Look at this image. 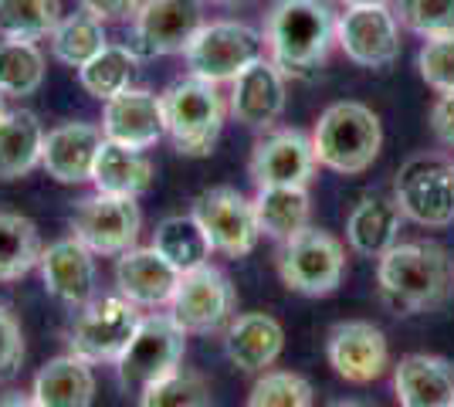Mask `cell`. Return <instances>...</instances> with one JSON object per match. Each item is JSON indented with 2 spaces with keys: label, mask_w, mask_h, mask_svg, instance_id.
<instances>
[{
  "label": "cell",
  "mask_w": 454,
  "mask_h": 407,
  "mask_svg": "<svg viewBox=\"0 0 454 407\" xmlns=\"http://www.w3.org/2000/svg\"><path fill=\"white\" fill-rule=\"evenodd\" d=\"M180 286V271L156 248H129L115 258V289L139 309H167Z\"/></svg>",
  "instance_id": "20"
},
{
  "label": "cell",
  "mask_w": 454,
  "mask_h": 407,
  "mask_svg": "<svg viewBox=\"0 0 454 407\" xmlns=\"http://www.w3.org/2000/svg\"><path fill=\"white\" fill-rule=\"evenodd\" d=\"M38 224L24 214L0 211V282H18L41 262Z\"/></svg>",
  "instance_id": "30"
},
{
  "label": "cell",
  "mask_w": 454,
  "mask_h": 407,
  "mask_svg": "<svg viewBox=\"0 0 454 407\" xmlns=\"http://www.w3.org/2000/svg\"><path fill=\"white\" fill-rule=\"evenodd\" d=\"M400 407H454V364L431 353H407L394 367Z\"/></svg>",
  "instance_id": "23"
},
{
  "label": "cell",
  "mask_w": 454,
  "mask_h": 407,
  "mask_svg": "<svg viewBox=\"0 0 454 407\" xmlns=\"http://www.w3.org/2000/svg\"><path fill=\"white\" fill-rule=\"evenodd\" d=\"M333 407H373V404H366V401H340V404Z\"/></svg>",
  "instance_id": "45"
},
{
  "label": "cell",
  "mask_w": 454,
  "mask_h": 407,
  "mask_svg": "<svg viewBox=\"0 0 454 407\" xmlns=\"http://www.w3.org/2000/svg\"><path fill=\"white\" fill-rule=\"evenodd\" d=\"M417 72L437 96H454V31L424 38L417 51Z\"/></svg>",
  "instance_id": "38"
},
{
  "label": "cell",
  "mask_w": 454,
  "mask_h": 407,
  "mask_svg": "<svg viewBox=\"0 0 454 407\" xmlns=\"http://www.w3.org/2000/svg\"><path fill=\"white\" fill-rule=\"evenodd\" d=\"M285 349L282 323L268 312H241L224 326V353L227 360L245 373H262L275 367Z\"/></svg>",
  "instance_id": "22"
},
{
  "label": "cell",
  "mask_w": 454,
  "mask_h": 407,
  "mask_svg": "<svg viewBox=\"0 0 454 407\" xmlns=\"http://www.w3.org/2000/svg\"><path fill=\"white\" fill-rule=\"evenodd\" d=\"M139 59L133 55L129 44H106L95 59H89L78 68L82 89L98 102H109L113 96L133 89V75Z\"/></svg>",
  "instance_id": "31"
},
{
  "label": "cell",
  "mask_w": 454,
  "mask_h": 407,
  "mask_svg": "<svg viewBox=\"0 0 454 407\" xmlns=\"http://www.w3.org/2000/svg\"><path fill=\"white\" fill-rule=\"evenodd\" d=\"M390 11L400 20V27L414 31L420 38L454 31V0H394Z\"/></svg>",
  "instance_id": "37"
},
{
  "label": "cell",
  "mask_w": 454,
  "mask_h": 407,
  "mask_svg": "<svg viewBox=\"0 0 454 407\" xmlns=\"http://www.w3.org/2000/svg\"><path fill=\"white\" fill-rule=\"evenodd\" d=\"M383 146L380 116L363 102H333L312 129V150L319 167L342 176H356L373 167Z\"/></svg>",
  "instance_id": "3"
},
{
  "label": "cell",
  "mask_w": 454,
  "mask_h": 407,
  "mask_svg": "<svg viewBox=\"0 0 454 407\" xmlns=\"http://www.w3.org/2000/svg\"><path fill=\"white\" fill-rule=\"evenodd\" d=\"M4 98H7V96H4V92H0V116H4V113H7V109H4Z\"/></svg>",
  "instance_id": "46"
},
{
  "label": "cell",
  "mask_w": 454,
  "mask_h": 407,
  "mask_svg": "<svg viewBox=\"0 0 454 407\" xmlns=\"http://www.w3.org/2000/svg\"><path fill=\"white\" fill-rule=\"evenodd\" d=\"M173 319L184 326V333H217L238 316V292L231 286L224 271L217 265H200V269L180 275V286L173 292L170 306Z\"/></svg>",
  "instance_id": "12"
},
{
  "label": "cell",
  "mask_w": 454,
  "mask_h": 407,
  "mask_svg": "<svg viewBox=\"0 0 454 407\" xmlns=\"http://www.w3.org/2000/svg\"><path fill=\"white\" fill-rule=\"evenodd\" d=\"M254 217L262 234L275 241H288L305 228H312V200L305 187H258L254 194Z\"/></svg>",
  "instance_id": "28"
},
{
  "label": "cell",
  "mask_w": 454,
  "mask_h": 407,
  "mask_svg": "<svg viewBox=\"0 0 454 407\" xmlns=\"http://www.w3.org/2000/svg\"><path fill=\"white\" fill-rule=\"evenodd\" d=\"M143 323V312L126 295H102L78 309L68 347L75 356L89 364H119V356L133 343L136 330Z\"/></svg>",
  "instance_id": "7"
},
{
  "label": "cell",
  "mask_w": 454,
  "mask_h": 407,
  "mask_svg": "<svg viewBox=\"0 0 454 407\" xmlns=\"http://www.w3.org/2000/svg\"><path fill=\"white\" fill-rule=\"evenodd\" d=\"M394 200L403 221L420 228L454 224V160L444 153L411 156L394 180Z\"/></svg>",
  "instance_id": "5"
},
{
  "label": "cell",
  "mask_w": 454,
  "mask_h": 407,
  "mask_svg": "<svg viewBox=\"0 0 454 407\" xmlns=\"http://www.w3.org/2000/svg\"><path fill=\"white\" fill-rule=\"evenodd\" d=\"M0 407H41L31 394H20V390H11V394H0Z\"/></svg>",
  "instance_id": "42"
},
{
  "label": "cell",
  "mask_w": 454,
  "mask_h": 407,
  "mask_svg": "<svg viewBox=\"0 0 454 407\" xmlns=\"http://www.w3.org/2000/svg\"><path fill=\"white\" fill-rule=\"evenodd\" d=\"M204 27L200 0H143L129 20V48L139 61L184 55Z\"/></svg>",
  "instance_id": "10"
},
{
  "label": "cell",
  "mask_w": 454,
  "mask_h": 407,
  "mask_svg": "<svg viewBox=\"0 0 454 407\" xmlns=\"http://www.w3.org/2000/svg\"><path fill=\"white\" fill-rule=\"evenodd\" d=\"M400 224L403 214L394 197H363L346 217V245L363 258H380L400 241Z\"/></svg>",
  "instance_id": "25"
},
{
  "label": "cell",
  "mask_w": 454,
  "mask_h": 407,
  "mask_svg": "<svg viewBox=\"0 0 454 407\" xmlns=\"http://www.w3.org/2000/svg\"><path fill=\"white\" fill-rule=\"evenodd\" d=\"M20 364H24V333L14 312L0 306V380L18 377Z\"/></svg>",
  "instance_id": "39"
},
{
  "label": "cell",
  "mask_w": 454,
  "mask_h": 407,
  "mask_svg": "<svg viewBox=\"0 0 454 407\" xmlns=\"http://www.w3.org/2000/svg\"><path fill=\"white\" fill-rule=\"evenodd\" d=\"M51 41V55L68 68H82L89 59H95L109 38H106V24L98 18H92L89 11H78V14H65L58 20V27L48 35Z\"/></svg>",
  "instance_id": "32"
},
{
  "label": "cell",
  "mask_w": 454,
  "mask_h": 407,
  "mask_svg": "<svg viewBox=\"0 0 454 407\" xmlns=\"http://www.w3.org/2000/svg\"><path fill=\"white\" fill-rule=\"evenodd\" d=\"M285 98V72L268 55H262L231 82L227 113L247 129H271L282 119Z\"/></svg>",
  "instance_id": "17"
},
{
  "label": "cell",
  "mask_w": 454,
  "mask_h": 407,
  "mask_svg": "<svg viewBox=\"0 0 454 407\" xmlns=\"http://www.w3.org/2000/svg\"><path fill=\"white\" fill-rule=\"evenodd\" d=\"M247 407H316V390L295 370H262L247 390Z\"/></svg>",
  "instance_id": "36"
},
{
  "label": "cell",
  "mask_w": 454,
  "mask_h": 407,
  "mask_svg": "<svg viewBox=\"0 0 454 407\" xmlns=\"http://www.w3.org/2000/svg\"><path fill=\"white\" fill-rule=\"evenodd\" d=\"M61 18V0H0V38L41 41Z\"/></svg>",
  "instance_id": "34"
},
{
  "label": "cell",
  "mask_w": 454,
  "mask_h": 407,
  "mask_svg": "<svg viewBox=\"0 0 454 407\" xmlns=\"http://www.w3.org/2000/svg\"><path fill=\"white\" fill-rule=\"evenodd\" d=\"M44 292L68 309H82L95 299V254L78 238H61L41 252Z\"/></svg>",
  "instance_id": "19"
},
{
  "label": "cell",
  "mask_w": 454,
  "mask_h": 407,
  "mask_svg": "<svg viewBox=\"0 0 454 407\" xmlns=\"http://www.w3.org/2000/svg\"><path fill=\"white\" fill-rule=\"evenodd\" d=\"M102 136L129 150L156 146L167 136L163 96H153L146 89H126L109 102H102Z\"/></svg>",
  "instance_id": "18"
},
{
  "label": "cell",
  "mask_w": 454,
  "mask_h": 407,
  "mask_svg": "<svg viewBox=\"0 0 454 407\" xmlns=\"http://www.w3.org/2000/svg\"><path fill=\"white\" fill-rule=\"evenodd\" d=\"M102 126L95 122H61L44 133L41 167L58 184H92V167L102 146Z\"/></svg>",
  "instance_id": "21"
},
{
  "label": "cell",
  "mask_w": 454,
  "mask_h": 407,
  "mask_svg": "<svg viewBox=\"0 0 454 407\" xmlns=\"http://www.w3.org/2000/svg\"><path fill=\"white\" fill-rule=\"evenodd\" d=\"M139 407H214V397L200 373L176 367L139 390Z\"/></svg>",
  "instance_id": "35"
},
{
  "label": "cell",
  "mask_w": 454,
  "mask_h": 407,
  "mask_svg": "<svg viewBox=\"0 0 454 407\" xmlns=\"http://www.w3.org/2000/svg\"><path fill=\"white\" fill-rule=\"evenodd\" d=\"M163 122L180 156H210L227 122V98L221 85L187 75L163 92Z\"/></svg>",
  "instance_id": "4"
},
{
  "label": "cell",
  "mask_w": 454,
  "mask_h": 407,
  "mask_svg": "<svg viewBox=\"0 0 454 407\" xmlns=\"http://www.w3.org/2000/svg\"><path fill=\"white\" fill-rule=\"evenodd\" d=\"M262 55H265V38L245 20H210V24L204 20V27L193 35L184 51L190 75L214 85L234 82Z\"/></svg>",
  "instance_id": "6"
},
{
  "label": "cell",
  "mask_w": 454,
  "mask_h": 407,
  "mask_svg": "<svg viewBox=\"0 0 454 407\" xmlns=\"http://www.w3.org/2000/svg\"><path fill=\"white\" fill-rule=\"evenodd\" d=\"M44 85V51L38 41L0 38V92L7 98L35 96Z\"/></svg>",
  "instance_id": "33"
},
{
  "label": "cell",
  "mask_w": 454,
  "mask_h": 407,
  "mask_svg": "<svg viewBox=\"0 0 454 407\" xmlns=\"http://www.w3.org/2000/svg\"><path fill=\"white\" fill-rule=\"evenodd\" d=\"M265 51L285 75H312L336 44V14L322 0H278L265 18Z\"/></svg>",
  "instance_id": "2"
},
{
  "label": "cell",
  "mask_w": 454,
  "mask_h": 407,
  "mask_svg": "<svg viewBox=\"0 0 454 407\" xmlns=\"http://www.w3.org/2000/svg\"><path fill=\"white\" fill-rule=\"evenodd\" d=\"M204 4H214V7H245L251 0H204Z\"/></svg>",
  "instance_id": "44"
},
{
  "label": "cell",
  "mask_w": 454,
  "mask_h": 407,
  "mask_svg": "<svg viewBox=\"0 0 454 407\" xmlns=\"http://www.w3.org/2000/svg\"><path fill=\"white\" fill-rule=\"evenodd\" d=\"M431 133L441 146L454 150V96H441L431 106Z\"/></svg>",
  "instance_id": "41"
},
{
  "label": "cell",
  "mask_w": 454,
  "mask_h": 407,
  "mask_svg": "<svg viewBox=\"0 0 454 407\" xmlns=\"http://www.w3.org/2000/svg\"><path fill=\"white\" fill-rule=\"evenodd\" d=\"M82 11H89L92 18H98L102 24L109 20H133V14L139 11L143 0H78Z\"/></svg>",
  "instance_id": "40"
},
{
  "label": "cell",
  "mask_w": 454,
  "mask_h": 407,
  "mask_svg": "<svg viewBox=\"0 0 454 407\" xmlns=\"http://www.w3.org/2000/svg\"><path fill=\"white\" fill-rule=\"evenodd\" d=\"M377 286L397 316L431 312L451 292V258L434 241H397L377 258Z\"/></svg>",
  "instance_id": "1"
},
{
  "label": "cell",
  "mask_w": 454,
  "mask_h": 407,
  "mask_svg": "<svg viewBox=\"0 0 454 407\" xmlns=\"http://www.w3.org/2000/svg\"><path fill=\"white\" fill-rule=\"evenodd\" d=\"M153 163L146 150H129L102 139L98 156L92 167V187L98 194H115V197H139L153 187Z\"/></svg>",
  "instance_id": "26"
},
{
  "label": "cell",
  "mask_w": 454,
  "mask_h": 407,
  "mask_svg": "<svg viewBox=\"0 0 454 407\" xmlns=\"http://www.w3.org/2000/svg\"><path fill=\"white\" fill-rule=\"evenodd\" d=\"M44 126L31 109H7L0 116V180H20L41 167Z\"/></svg>",
  "instance_id": "27"
},
{
  "label": "cell",
  "mask_w": 454,
  "mask_h": 407,
  "mask_svg": "<svg viewBox=\"0 0 454 407\" xmlns=\"http://www.w3.org/2000/svg\"><path fill=\"white\" fill-rule=\"evenodd\" d=\"M187 356V333L173 319L170 312H156L143 316L139 330H136L133 343L126 347V353L119 356V380L126 387H146L150 380L170 373L184 364Z\"/></svg>",
  "instance_id": "11"
},
{
  "label": "cell",
  "mask_w": 454,
  "mask_h": 407,
  "mask_svg": "<svg viewBox=\"0 0 454 407\" xmlns=\"http://www.w3.org/2000/svg\"><path fill=\"white\" fill-rule=\"evenodd\" d=\"M153 248L163 254L180 275L207 265L210 252H214L207 231L200 228V221H197L193 214L163 217V221L156 224V231H153Z\"/></svg>",
  "instance_id": "29"
},
{
  "label": "cell",
  "mask_w": 454,
  "mask_h": 407,
  "mask_svg": "<svg viewBox=\"0 0 454 407\" xmlns=\"http://www.w3.org/2000/svg\"><path fill=\"white\" fill-rule=\"evenodd\" d=\"M325 356H329V367L346 384L366 387L390 367V343H387V333L373 323L346 319V323H336L325 336Z\"/></svg>",
  "instance_id": "15"
},
{
  "label": "cell",
  "mask_w": 454,
  "mask_h": 407,
  "mask_svg": "<svg viewBox=\"0 0 454 407\" xmlns=\"http://www.w3.org/2000/svg\"><path fill=\"white\" fill-rule=\"evenodd\" d=\"M336 44L353 65L383 72L400 59V20L390 7H346L336 18Z\"/></svg>",
  "instance_id": "14"
},
{
  "label": "cell",
  "mask_w": 454,
  "mask_h": 407,
  "mask_svg": "<svg viewBox=\"0 0 454 407\" xmlns=\"http://www.w3.org/2000/svg\"><path fill=\"white\" fill-rule=\"evenodd\" d=\"M31 397L41 407H92L95 401V373L92 364L75 356L72 349L48 360L35 373Z\"/></svg>",
  "instance_id": "24"
},
{
  "label": "cell",
  "mask_w": 454,
  "mask_h": 407,
  "mask_svg": "<svg viewBox=\"0 0 454 407\" xmlns=\"http://www.w3.org/2000/svg\"><path fill=\"white\" fill-rule=\"evenodd\" d=\"M193 217L200 221V228L207 231L214 252L227 258H245L258 248V217L254 204L245 194H238L234 187H210L193 200Z\"/></svg>",
  "instance_id": "13"
},
{
  "label": "cell",
  "mask_w": 454,
  "mask_h": 407,
  "mask_svg": "<svg viewBox=\"0 0 454 407\" xmlns=\"http://www.w3.org/2000/svg\"><path fill=\"white\" fill-rule=\"evenodd\" d=\"M143 231V214L136 197L115 194H89L75 204L72 214V238H78L92 254L119 258L122 252L136 248Z\"/></svg>",
  "instance_id": "9"
},
{
  "label": "cell",
  "mask_w": 454,
  "mask_h": 407,
  "mask_svg": "<svg viewBox=\"0 0 454 407\" xmlns=\"http://www.w3.org/2000/svg\"><path fill=\"white\" fill-rule=\"evenodd\" d=\"M278 275H282L285 289L309 295V299H322L340 289L342 275H346V248L336 234L305 228L302 234L282 241Z\"/></svg>",
  "instance_id": "8"
},
{
  "label": "cell",
  "mask_w": 454,
  "mask_h": 407,
  "mask_svg": "<svg viewBox=\"0 0 454 407\" xmlns=\"http://www.w3.org/2000/svg\"><path fill=\"white\" fill-rule=\"evenodd\" d=\"M316 167L319 160L312 150V136L299 129H268L254 143L247 174L254 187H309Z\"/></svg>",
  "instance_id": "16"
},
{
  "label": "cell",
  "mask_w": 454,
  "mask_h": 407,
  "mask_svg": "<svg viewBox=\"0 0 454 407\" xmlns=\"http://www.w3.org/2000/svg\"><path fill=\"white\" fill-rule=\"evenodd\" d=\"M342 7H390L394 0H340Z\"/></svg>",
  "instance_id": "43"
}]
</instances>
